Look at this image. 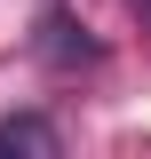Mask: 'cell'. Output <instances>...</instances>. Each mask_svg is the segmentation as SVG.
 I'll return each instance as SVG.
<instances>
[{
    "label": "cell",
    "mask_w": 151,
    "mask_h": 159,
    "mask_svg": "<svg viewBox=\"0 0 151 159\" xmlns=\"http://www.w3.org/2000/svg\"><path fill=\"white\" fill-rule=\"evenodd\" d=\"M0 151H8V159H16V151H40V159H48V151H56V127L32 119V111H24V119H0Z\"/></svg>",
    "instance_id": "cell-1"
}]
</instances>
